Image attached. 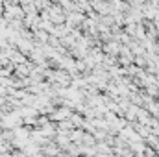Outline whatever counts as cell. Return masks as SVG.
<instances>
[{
  "mask_svg": "<svg viewBox=\"0 0 159 157\" xmlns=\"http://www.w3.org/2000/svg\"><path fill=\"white\" fill-rule=\"evenodd\" d=\"M83 20V13H67V26L69 28H72L74 24H80Z\"/></svg>",
  "mask_w": 159,
  "mask_h": 157,
  "instance_id": "obj_1",
  "label": "cell"
},
{
  "mask_svg": "<svg viewBox=\"0 0 159 157\" xmlns=\"http://www.w3.org/2000/svg\"><path fill=\"white\" fill-rule=\"evenodd\" d=\"M43 152H44L46 155H56V154H59V148H57L56 144H52V146L48 144L46 148H43Z\"/></svg>",
  "mask_w": 159,
  "mask_h": 157,
  "instance_id": "obj_4",
  "label": "cell"
},
{
  "mask_svg": "<svg viewBox=\"0 0 159 157\" xmlns=\"http://www.w3.org/2000/svg\"><path fill=\"white\" fill-rule=\"evenodd\" d=\"M70 122H72V126H81V124H85V120L80 117V115H72V117H70Z\"/></svg>",
  "mask_w": 159,
  "mask_h": 157,
  "instance_id": "obj_5",
  "label": "cell"
},
{
  "mask_svg": "<svg viewBox=\"0 0 159 157\" xmlns=\"http://www.w3.org/2000/svg\"><path fill=\"white\" fill-rule=\"evenodd\" d=\"M4 94H7V89H4V87H0V96H4Z\"/></svg>",
  "mask_w": 159,
  "mask_h": 157,
  "instance_id": "obj_6",
  "label": "cell"
},
{
  "mask_svg": "<svg viewBox=\"0 0 159 157\" xmlns=\"http://www.w3.org/2000/svg\"><path fill=\"white\" fill-rule=\"evenodd\" d=\"M0 157H13L11 154H0Z\"/></svg>",
  "mask_w": 159,
  "mask_h": 157,
  "instance_id": "obj_7",
  "label": "cell"
},
{
  "mask_svg": "<svg viewBox=\"0 0 159 157\" xmlns=\"http://www.w3.org/2000/svg\"><path fill=\"white\" fill-rule=\"evenodd\" d=\"M22 152H24L26 155H34V154L39 152V146H37V144H26V148H24Z\"/></svg>",
  "mask_w": 159,
  "mask_h": 157,
  "instance_id": "obj_3",
  "label": "cell"
},
{
  "mask_svg": "<svg viewBox=\"0 0 159 157\" xmlns=\"http://www.w3.org/2000/svg\"><path fill=\"white\" fill-rule=\"evenodd\" d=\"M9 59H11L13 63H17V65H24V63H26V59H24V56H22V54H19V52H13Z\"/></svg>",
  "mask_w": 159,
  "mask_h": 157,
  "instance_id": "obj_2",
  "label": "cell"
}]
</instances>
